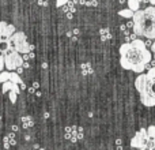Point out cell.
<instances>
[{"label": "cell", "mask_w": 155, "mask_h": 150, "mask_svg": "<svg viewBox=\"0 0 155 150\" xmlns=\"http://www.w3.org/2000/svg\"><path fill=\"white\" fill-rule=\"evenodd\" d=\"M120 64L124 70L142 74L144 68L151 63L153 53L148 51L144 41L135 40L132 43H125L120 46Z\"/></svg>", "instance_id": "6da1fadb"}, {"label": "cell", "mask_w": 155, "mask_h": 150, "mask_svg": "<svg viewBox=\"0 0 155 150\" xmlns=\"http://www.w3.org/2000/svg\"><path fill=\"white\" fill-rule=\"evenodd\" d=\"M132 22H134V33L136 36L146 37L147 40L155 38V7L150 5L135 12Z\"/></svg>", "instance_id": "7a4b0ae2"}, {"label": "cell", "mask_w": 155, "mask_h": 150, "mask_svg": "<svg viewBox=\"0 0 155 150\" xmlns=\"http://www.w3.org/2000/svg\"><path fill=\"white\" fill-rule=\"evenodd\" d=\"M135 87L144 107H155V67L148 70V73L140 74L135 79Z\"/></svg>", "instance_id": "3957f363"}, {"label": "cell", "mask_w": 155, "mask_h": 150, "mask_svg": "<svg viewBox=\"0 0 155 150\" xmlns=\"http://www.w3.org/2000/svg\"><path fill=\"white\" fill-rule=\"evenodd\" d=\"M10 45V52H16V53H30L33 46L27 43L26 34L23 32H16L12 37L8 40Z\"/></svg>", "instance_id": "277c9868"}, {"label": "cell", "mask_w": 155, "mask_h": 150, "mask_svg": "<svg viewBox=\"0 0 155 150\" xmlns=\"http://www.w3.org/2000/svg\"><path fill=\"white\" fill-rule=\"evenodd\" d=\"M4 62H5V68L10 73H15V70L23 67L25 64V60L22 57V55L16 53V52H8L4 56Z\"/></svg>", "instance_id": "5b68a950"}, {"label": "cell", "mask_w": 155, "mask_h": 150, "mask_svg": "<svg viewBox=\"0 0 155 150\" xmlns=\"http://www.w3.org/2000/svg\"><path fill=\"white\" fill-rule=\"evenodd\" d=\"M150 137H148L147 128H140L139 131L135 134V137L131 139V146L135 149H147L148 143H150Z\"/></svg>", "instance_id": "8992f818"}, {"label": "cell", "mask_w": 155, "mask_h": 150, "mask_svg": "<svg viewBox=\"0 0 155 150\" xmlns=\"http://www.w3.org/2000/svg\"><path fill=\"white\" fill-rule=\"evenodd\" d=\"M15 33H16V29L14 25H8L4 21L0 22V43L8 41Z\"/></svg>", "instance_id": "52a82bcc"}, {"label": "cell", "mask_w": 155, "mask_h": 150, "mask_svg": "<svg viewBox=\"0 0 155 150\" xmlns=\"http://www.w3.org/2000/svg\"><path fill=\"white\" fill-rule=\"evenodd\" d=\"M3 93H7V91H15L16 94L21 93V87H18V85H15V83L12 82H5L3 83V89H2Z\"/></svg>", "instance_id": "ba28073f"}, {"label": "cell", "mask_w": 155, "mask_h": 150, "mask_svg": "<svg viewBox=\"0 0 155 150\" xmlns=\"http://www.w3.org/2000/svg\"><path fill=\"white\" fill-rule=\"evenodd\" d=\"M140 4L142 3L139 0H128V8L131 11H134V12H137L140 10Z\"/></svg>", "instance_id": "9c48e42d"}, {"label": "cell", "mask_w": 155, "mask_h": 150, "mask_svg": "<svg viewBox=\"0 0 155 150\" xmlns=\"http://www.w3.org/2000/svg\"><path fill=\"white\" fill-rule=\"evenodd\" d=\"M118 15L123 16V18H134L135 12H134V11H131L129 8H125V10L118 11Z\"/></svg>", "instance_id": "30bf717a"}, {"label": "cell", "mask_w": 155, "mask_h": 150, "mask_svg": "<svg viewBox=\"0 0 155 150\" xmlns=\"http://www.w3.org/2000/svg\"><path fill=\"white\" fill-rule=\"evenodd\" d=\"M10 78H11L10 71H3V73H0V83L10 82Z\"/></svg>", "instance_id": "8fae6325"}, {"label": "cell", "mask_w": 155, "mask_h": 150, "mask_svg": "<svg viewBox=\"0 0 155 150\" xmlns=\"http://www.w3.org/2000/svg\"><path fill=\"white\" fill-rule=\"evenodd\" d=\"M147 132H148V137H150V139H155V126H150V127H148Z\"/></svg>", "instance_id": "7c38bea8"}, {"label": "cell", "mask_w": 155, "mask_h": 150, "mask_svg": "<svg viewBox=\"0 0 155 150\" xmlns=\"http://www.w3.org/2000/svg\"><path fill=\"white\" fill-rule=\"evenodd\" d=\"M5 68V62H4V55L0 53V73H3V70Z\"/></svg>", "instance_id": "4fadbf2b"}, {"label": "cell", "mask_w": 155, "mask_h": 150, "mask_svg": "<svg viewBox=\"0 0 155 150\" xmlns=\"http://www.w3.org/2000/svg\"><path fill=\"white\" fill-rule=\"evenodd\" d=\"M10 101L12 102V104H15V101H16V93L15 91H10Z\"/></svg>", "instance_id": "5bb4252c"}, {"label": "cell", "mask_w": 155, "mask_h": 150, "mask_svg": "<svg viewBox=\"0 0 155 150\" xmlns=\"http://www.w3.org/2000/svg\"><path fill=\"white\" fill-rule=\"evenodd\" d=\"M151 53H153V55H154V57H155V41H154L153 46H151Z\"/></svg>", "instance_id": "9a60e30c"}, {"label": "cell", "mask_w": 155, "mask_h": 150, "mask_svg": "<svg viewBox=\"0 0 155 150\" xmlns=\"http://www.w3.org/2000/svg\"><path fill=\"white\" fill-rule=\"evenodd\" d=\"M65 2H57V7H60V5H64Z\"/></svg>", "instance_id": "2e32d148"}, {"label": "cell", "mask_w": 155, "mask_h": 150, "mask_svg": "<svg viewBox=\"0 0 155 150\" xmlns=\"http://www.w3.org/2000/svg\"><path fill=\"white\" fill-rule=\"evenodd\" d=\"M22 73V67L21 68H18V70H16V74H21Z\"/></svg>", "instance_id": "e0dca14e"}, {"label": "cell", "mask_w": 155, "mask_h": 150, "mask_svg": "<svg viewBox=\"0 0 155 150\" xmlns=\"http://www.w3.org/2000/svg\"><path fill=\"white\" fill-rule=\"evenodd\" d=\"M150 4L153 5V7H155V0H153V2H150Z\"/></svg>", "instance_id": "ac0fdd59"}, {"label": "cell", "mask_w": 155, "mask_h": 150, "mask_svg": "<svg viewBox=\"0 0 155 150\" xmlns=\"http://www.w3.org/2000/svg\"><path fill=\"white\" fill-rule=\"evenodd\" d=\"M139 150H147V149H139Z\"/></svg>", "instance_id": "d6986e66"}, {"label": "cell", "mask_w": 155, "mask_h": 150, "mask_svg": "<svg viewBox=\"0 0 155 150\" xmlns=\"http://www.w3.org/2000/svg\"><path fill=\"white\" fill-rule=\"evenodd\" d=\"M154 141H155V139H154Z\"/></svg>", "instance_id": "ffe728a7"}]
</instances>
